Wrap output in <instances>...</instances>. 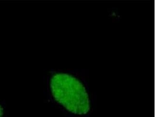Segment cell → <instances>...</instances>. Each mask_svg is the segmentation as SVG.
Wrapping results in <instances>:
<instances>
[{"label": "cell", "mask_w": 155, "mask_h": 117, "mask_svg": "<svg viewBox=\"0 0 155 117\" xmlns=\"http://www.w3.org/2000/svg\"><path fill=\"white\" fill-rule=\"evenodd\" d=\"M50 87L54 99L69 112L78 115L89 112L88 95L78 79L67 74H57L51 78Z\"/></svg>", "instance_id": "cell-1"}, {"label": "cell", "mask_w": 155, "mask_h": 117, "mask_svg": "<svg viewBox=\"0 0 155 117\" xmlns=\"http://www.w3.org/2000/svg\"><path fill=\"white\" fill-rule=\"evenodd\" d=\"M4 114V109L2 108L1 105H0V117H2V115Z\"/></svg>", "instance_id": "cell-2"}]
</instances>
